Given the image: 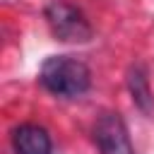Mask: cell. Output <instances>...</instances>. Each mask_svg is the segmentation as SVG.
Here are the masks:
<instances>
[{
    "label": "cell",
    "mask_w": 154,
    "mask_h": 154,
    "mask_svg": "<svg viewBox=\"0 0 154 154\" xmlns=\"http://www.w3.org/2000/svg\"><path fill=\"white\" fill-rule=\"evenodd\" d=\"M94 142L101 154H135L125 120L118 113L99 116V120L94 125Z\"/></svg>",
    "instance_id": "3957f363"
},
{
    "label": "cell",
    "mask_w": 154,
    "mask_h": 154,
    "mask_svg": "<svg viewBox=\"0 0 154 154\" xmlns=\"http://www.w3.org/2000/svg\"><path fill=\"white\" fill-rule=\"evenodd\" d=\"M14 154H53V140L46 128L34 123H22L12 130Z\"/></svg>",
    "instance_id": "277c9868"
},
{
    "label": "cell",
    "mask_w": 154,
    "mask_h": 154,
    "mask_svg": "<svg viewBox=\"0 0 154 154\" xmlns=\"http://www.w3.org/2000/svg\"><path fill=\"white\" fill-rule=\"evenodd\" d=\"M128 89H130V96L135 101V106L142 111V113H149L154 108V96H152V87H149V75H147V67L142 63H135L128 72Z\"/></svg>",
    "instance_id": "5b68a950"
},
{
    "label": "cell",
    "mask_w": 154,
    "mask_h": 154,
    "mask_svg": "<svg viewBox=\"0 0 154 154\" xmlns=\"http://www.w3.org/2000/svg\"><path fill=\"white\" fill-rule=\"evenodd\" d=\"M46 22L58 41L67 43H84L91 38V24L84 17V12L65 0H53L46 7Z\"/></svg>",
    "instance_id": "7a4b0ae2"
},
{
    "label": "cell",
    "mask_w": 154,
    "mask_h": 154,
    "mask_svg": "<svg viewBox=\"0 0 154 154\" xmlns=\"http://www.w3.org/2000/svg\"><path fill=\"white\" fill-rule=\"evenodd\" d=\"M38 82L43 84V89H48L55 96L75 99L91 87V72L79 58L51 55L43 60L38 70Z\"/></svg>",
    "instance_id": "6da1fadb"
}]
</instances>
